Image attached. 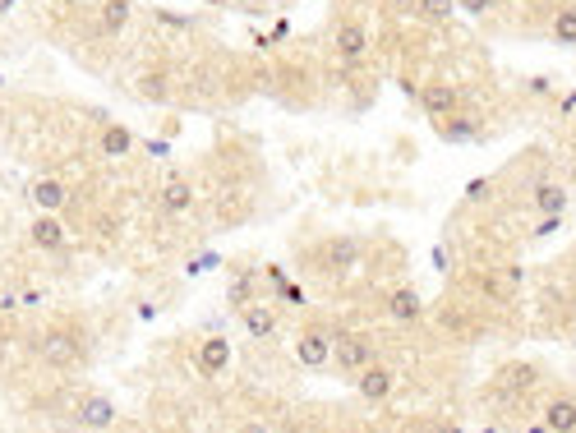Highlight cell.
I'll return each instance as SVG.
<instances>
[{"instance_id":"cell-1","label":"cell","mask_w":576,"mask_h":433,"mask_svg":"<svg viewBox=\"0 0 576 433\" xmlns=\"http://www.w3.org/2000/svg\"><path fill=\"white\" fill-rule=\"evenodd\" d=\"M374 359V337L369 332H341L332 337V365L341 374H359Z\"/></svg>"},{"instance_id":"cell-2","label":"cell","mask_w":576,"mask_h":433,"mask_svg":"<svg viewBox=\"0 0 576 433\" xmlns=\"http://www.w3.org/2000/svg\"><path fill=\"white\" fill-rule=\"evenodd\" d=\"M37 355H42V365H51V369H75L84 359V346H79L75 332H46L37 341Z\"/></svg>"},{"instance_id":"cell-3","label":"cell","mask_w":576,"mask_h":433,"mask_svg":"<svg viewBox=\"0 0 576 433\" xmlns=\"http://www.w3.org/2000/svg\"><path fill=\"white\" fill-rule=\"evenodd\" d=\"M28 245L42 249V254H56V249L69 245V227L60 222L56 212H37V216H33V227H28Z\"/></svg>"},{"instance_id":"cell-4","label":"cell","mask_w":576,"mask_h":433,"mask_svg":"<svg viewBox=\"0 0 576 433\" xmlns=\"http://www.w3.org/2000/svg\"><path fill=\"white\" fill-rule=\"evenodd\" d=\"M392 388H397V369L379 365V359H369V365L355 374V392L365 397V401H388Z\"/></svg>"},{"instance_id":"cell-5","label":"cell","mask_w":576,"mask_h":433,"mask_svg":"<svg viewBox=\"0 0 576 433\" xmlns=\"http://www.w3.org/2000/svg\"><path fill=\"white\" fill-rule=\"evenodd\" d=\"M296 359L305 369H323L328 359H332V332L328 327H305L296 337Z\"/></svg>"},{"instance_id":"cell-6","label":"cell","mask_w":576,"mask_h":433,"mask_svg":"<svg viewBox=\"0 0 576 433\" xmlns=\"http://www.w3.org/2000/svg\"><path fill=\"white\" fill-rule=\"evenodd\" d=\"M28 203H33V212H60L69 203V185L56 176H37V180H28Z\"/></svg>"},{"instance_id":"cell-7","label":"cell","mask_w":576,"mask_h":433,"mask_svg":"<svg viewBox=\"0 0 576 433\" xmlns=\"http://www.w3.org/2000/svg\"><path fill=\"white\" fill-rule=\"evenodd\" d=\"M75 424H79V428H111V424H116V401L102 397V392H88V397L75 406Z\"/></svg>"},{"instance_id":"cell-8","label":"cell","mask_w":576,"mask_h":433,"mask_svg":"<svg viewBox=\"0 0 576 433\" xmlns=\"http://www.w3.org/2000/svg\"><path fill=\"white\" fill-rule=\"evenodd\" d=\"M332 46H337V55L341 60H365L369 55V28L365 24H355V19H346L341 28H337V37H332Z\"/></svg>"},{"instance_id":"cell-9","label":"cell","mask_w":576,"mask_h":433,"mask_svg":"<svg viewBox=\"0 0 576 433\" xmlns=\"http://www.w3.org/2000/svg\"><path fill=\"white\" fill-rule=\"evenodd\" d=\"M419 106H424L429 120H443V116H452V111L461 106V97H457L452 84H424V88H419Z\"/></svg>"},{"instance_id":"cell-10","label":"cell","mask_w":576,"mask_h":433,"mask_svg":"<svg viewBox=\"0 0 576 433\" xmlns=\"http://www.w3.org/2000/svg\"><path fill=\"white\" fill-rule=\"evenodd\" d=\"M198 369H203L207 378H222V374L231 369V341H227V337L198 341Z\"/></svg>"},{"instance_id":"cell-11","label":"cell","mask_w":576,"mask_h":433,"mask_svg":"<svg viewBox=\"0 0 576 433\" xmlns=\"http://www.w3.org/2000/svg\"><path fill=\"white\" fill-rule=\"evenodd\" d=\"M434 134H439L443 143H475V138H480V120H475V116L452 111V116L434 120Z\"/></svg>"},{"instance_id":"cell-12","label":"cell","mask_w":576,"mask_h":433,"mask_svg":"<svg viewBox=\"0 0 576 433\" xmlns=\"http://www.w3.org/2000/svg\"><path fill=\"white\" fill-rule=\"evenodd\" d=\"M240 323H245V332H249V337H258V341L277 332V314H272V305H258V300L240 305Z\"/></svg>"},{"instance_id":"cell-13","label":"cell","mask_w":576,"mask_h":433,"mask_svg":"<svg viewBox=\"0 0 576 433\" xmlns=\"http://www.w3.org/2000/svg\"><path fill=\"white\" fill-rule=\"evenodd\" d=\"M388 314H392L397 323H415V318L424 314V300H419L415 286H401V291L388 296Z\"/></svg>"},{"instance_id":"cell-14","label":"cell","mask_w":576,"mask_h":433,"mask_svg":"<svg viewBox=\"0 0 576 433\" xmlns=\"http://www.w3.org/2000/svg\"><path fill=\"white\" fill-rule=\"evenodd\" d=\"M134 88H138L143 102H157V106L171 102V75H167V69H148V75H138Z\"/></svg>"},{"instance_id":"cell-15","label":"cell","mask_w":576,"mask_h":433,"mask_svg":"<svg viewBox=\"0 0 576 433\" xmlns=\"http://www.w3.org/2000/svg\"><path fill=\"white\" fill-rule=\"evenodd\" d=\"M544 428L571 433V428H576V401H571V397H553V401L544 406Z\"/></svg>"},{"instance_id":"cell-16","label":"cell","mask_w":576,"mask_h":433,"mask_svg":"<svg viewBox=\"0 0 576 433\" xmlns=\"http://www.w3.org/2000/svg\"><path fill=\"white\" fill-rule=\"evenodd\" d=\"M129 10H134L129 0H106V5L97 10V33H102V37H116V33L129 24Z\"/></svg>"},{"instance_id":"cell-17","label":"cell","mask_w":576,"mask_h":433,"mask_svg":"<svg viewBox=\"0 0 576 433\" xmlns=\"http://www.w3.org/2000/svg\"><path fill=\"white\" fill-rule=\"evenodd\" d=\"M323 263H328V267H355V263H359V245L346 240V236H341V240H328V245H323Z\"/></svg>"},{"instance_id":"cell-18","label":"cell","mask_w":576,"mask_h":433,"mask_svg":"<svg viewBox=\"0 0 576 433\" xmlns=\"http://www.w3.org/2000/svg\"><path fill=\"white\" fill-rule=\"evenodd\" d=\"M162 207L176 212V216L189 212V207H194V189H189L185 180H167V185H162Z\"/></svg>"},{"instance_id":"cell-19","label":"cell","mask_w":576,"mask_h":433,"mask_svg":"<svg viewBox=\"0 0 576 433\" xmlns=\"http://www.w3.org/2000/svg\"><path fill=\"white\" fill-rule=\"evenodd\" d=\"M535 207H540L544 216H562L567 189H562V185H535Z\"/></svg>"},{"instance_id":"cell-20","label":"cell","mask_w":576,"mask_h":433,"mask_svg":"<svg viewBox=\"0 0 576 433\" xmlns=\"http://www.w3.org/2000/svg\"><path fill=\"white\" fill-rule=\"evenodd\" d=\"M97 143H102V153H106V157H125V153L134 148V138H129V129H125V125H106Z\"/></svg>"},{"instance_id":"cell-21","label":"cell","mask_w":576,"mask_h":433,"mask_svg":"<svg viewBox=\"0 0 576 433\" xmlns=\"http://www.w3.org/2000/svg\"><path fill=\"white\" fill-rule=\"evenodd\" d=\"M415 15L424 24H448L457 15V0H415Z\"/></svg>"},{"instance_id":"cell-22","label":"cell","mask_w":576,"mask_h":433,"mask_svg":"<svg viewBox=\"0 0 576 433\" xmlns=\"http://www.w3.org/2000/svg\"><path fill=\"white\" fill-rule=\"evenodd\" d=\"M553 42L558 46H576V10H558L553 15Z\"/></svg>"},{"instance_id":"cell-23","label":"cell","mask_w":576,"mask_h":433,"mask_svg":"<svg viewBox=\"0 0 576 433\" xmlns=\"http://www.w3.org/2000/svg\"><path fill=\"white\" fill-rule=\"evenodd\" d=\"M531 383H535V365H508V369H502V388L526 392Z\"/></svg>"},{"instance_id":"cell-24","label":"cell","mask_w":576,"mask_h":433,"mask_svg":"<svg viewBox=\"0 0 576 433\" xmlns=\"http://www.w3.org/2000/svg\"><path fill=\"white\" fill-rule=\"evenodd\" d=\"M457 10H466V15H475V19H480V15H489V10H493V0H457Z\"/></svg>"},{"instance_id":"cell-25","label":"cell","mask_w":576,"mask_h":433,"mask_svg":"<svg viewBox=\"0 0 576 433\" xmlns=\"http://www.w3.org/2000/svg\"><path fill=\"white\" fill-rule=\"evenodd\" d=\"M281 300H291V305H305V291H300V286H291V281H281Z\"/></svg>"},{"instance_id":"cell-26","label":"cell","mask_w":576,"mask_h":433,"mask_svg":"<svg viewBox=\"0 0 576 433\" xmlns=\"http://www.w3.org/2000/svg\"><path fill=\"white\" fill-rule=\"evenodd\" d=\"M157 19H162V24H171V28H194V19H189V15H167V10H162Z\"/></svg>"},{"instance_id":"cell-27","label":"cell","mask_w":576,"mask_h":433,"mask_svg":"<svg viewBox=\"0 0 576 433\" xmlns=\"http://www.w3.org/2000/svg\"><path fill=\"white\" fill-rule=\"evenodd\" d=\"M526 88H531L535 97H544V93H553V79H544V75H535V79H531Z\"/></svg>"},{"instance_id":"cell-28","label":"cell","mask_w":576,"mask_h":433,"mask_svg":"<svg viewBox=\"0 0 576 433\" xmlns=\"http://www.w3.org/2000/svg\"><path fill=\"white\" fill-rule=\"evenodd\" d=\"M553 231H562V216H544V222H540V231H535V236H553Z\"/></svg>"},{"instance_id":"cell-29","label":"cell","mask_w":576,"mask_h":433,"mask_svg":"<svg viewBox=\"0 0 576 433\" xmlns=\"http://www.w3.org/2000/svg\"><path fill=\"white\" fill-rule=\"evenodd\" d=\"M484 194H489V180H470L466 185V198H484Z\"/></svg>"},{"instance_id":"cell-30","label":"cell","mask_w":576,"mask_h":433,"mask_svg":"<svg viewBox=\"0 0 576 433\" xmlns=\"http://www.w3.org/2000/svg\"><path fill=\"white\" fill-rule=\"evenodd\" d=\"M434 263H439V272H448V263H452V254H448V249H434Z\"/></svg>"},{"instance_id":"cell-31","label":"cell","mask_w":576,"mask_h":433,"mask_svg":"<svg viewBox=\"0 0 576 433\" xmlns=\"http://www.w3.org/2000/svg\"><path fill=\"white\" fill-rule=\"evenodd\" d=\"M567 111H576V93H567V97H562V116H567Z\"/></svg>"},{"instance_id":"cell-32","label":"cell","mask_w":576,"mask_h":433,"mask_svg":"<svg viewBox=\"0 0 576 433\" xmlns=\"http://www.w3.org/2000/svg\"><path fill=\"white\" fill-rule=\"evenodd\" d=\"M207 5H227V0H207Z\"/></svg>"}]
</instances>
